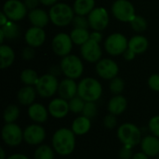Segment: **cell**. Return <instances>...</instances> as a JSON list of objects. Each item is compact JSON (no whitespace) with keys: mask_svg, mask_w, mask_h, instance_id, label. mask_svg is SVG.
<instances>
[{"mask_svg":"<svg viewBox=\"0 0 159 159\" xmlns=\"http://www.w3.org/2000/svg\"><path fill=\"white\" fill-rule=\"evenodd\" d=\"M88 20L92 30L102 32L109 23V14L104 7H98L88 15Z\"/></svg>","mask_w":159,"mask_h":159,"instance_id":"8fae6325","label":"cell"},{"mask_svg":"<svg viewBox=\"0 0 159 159\" xmlns=\"http://www.w3.org/2000/svg\"><path fill=\"white\" fill-rule=\"evenodd\" d=\"M112 13L116 19L123 22H130L136 16L135 7L129 0H116L112 5Z\"/></svg>","mask_w":159,"mask_h":159,"instance_id":"ba28073f","label":"cell"},{"mask_svg":"<svg viewBox=\"0 0 159 159\" xmlns=\"http://www.w3.org/2000/svg\"><path fill=\"white\" fill-rule=\"evenodd\" d=\"M52 148L60 156H69L75 148V134L72 129L61 128L55 131L52 137Z\"/></svg>","mask_w":159,"mask_h":159,"instance_id":"6da1fadb","label":"cell"},{"mask_svg":"<svg viewBox=\"0 0 159 159\" xmlns=\"http://www.w3.org/2000/svg\"><path fill=\"white\" fill-rule=\"evenodd\" d=\"M7 159H29L28 157H26L25 155H22V154H15V155H12L8 157H7Z\"/></svg>","mask_w":159,"mask_h":159,"instance_id":"f907efd6","label":"cell"},{"mask_svg":"<svg viewBox=\"0 0 159 159\" xmlns=\"http://www.w3.org/2000/svg\"><path fill=\"white\" fill-rule=\"evenodd\" d=\"M91 128V122L90 119L81 116L76 117L72 124V130L75 135H84L89 131Z\"/></svg>","mask_w":159,"mask_h":159,"instance_id":"d4e9b609","label":"cell"},{"mask_svg":"<svg viewBox=\"0 0 159 159\" xmlns=\"http://www.w3.org/2000/svg\"><path fill=\"white\" fill-rule=\"evenodd\" d=\"M39 3H40L39 0H25L24 1V4H25L26 7L28 9H30V10L36 8Z\"/></svg>","mask_w":159,"mask_h":159,"instance_id":"7bdbcfd3","label":"cell"},{"mask_svg":"<svg viewBox=\"0 0 159 159\" xmlns=\"http://www.w3.org/2000/svg\"><path fill=\"white\" fill-rule=\"evenodd\" d=\"M70 36L73 40V43L77 46H82L87 41L89 40L90 34L88 31V29H79V28H74V30L71 32Z\"/></svg>","mask_w":159,"mask_h":159,"instance_id":"f1b7e54d","label":"cell"},{"mask_svg":"<svg viewBox=\"0 0 159 159\" xmlns=\"http://www.w3.org/2000/svg\"><path fill=\"white\" fill-rule=\"evenodd\" d=\"M110 90L115 95H120L125 89V82L120 77H115L110 82Z\"/></svg>","mask_w":159,"mask_h":159,"instance_id":"e575fe53","label":"cell"},{"mask_svg":"<svg viewBox=\"0 0 159 159\" xmlns=\"http://www.w3.org/2000/svg\"><path fill=\"white\" fill-rule=\"evenodd\" d=\"M97 113H98V108L95 102H86L82 112L83 116L89 119H92L96 116Z\"/></svg>","mask_w":159,"mask_h":159,"instance_id":"d590c367","label":"cell"},{"mask_svg":"<svg viewBox=\"0 0 159 159\" xmlns=\"http://www.w3.org/2000/svg\"><path fill=\"white\" fill-rule=\"evenodd\" d=\"M8 18L7 17V15L2 11L1 13H0V25L1 26H3V25H5L6 23H7L8 22Z\"/></svg>","mask_w":159,"mask_h":159,"instance_id":"7dc6e473","label":"cell"},{"mask_svg":"<svg viewBox=\"0 0 159 159\" xmlns=\"http://www.w3.org/2000/svg\"><path fill=\"white\" fill-rule=\"evenodd\" d=\"M73 8L76 15L88 16L95 8V0H75Z\"/></svg>","mask_w":159,"mask_h":159,"instance_id":"484cf974","label":"cell"},{"mask_svg":"<svg viewBox=\"0 0 159 159\" xmlns=\"http://www.w3.org/2000/svg\"><path fill=\"white\" fill-rule=\"evenodd\" d=\"M34 48H32L30 46H28L27 48H25L22 52H21V57L25 60V61H31L32 59H34L35 53H34Z\"/></svg>","mask_w":159,"mask_h":159,"instance_id":"b9f144b4","label":"cell"},{"mask_svg":"<svg viewBox=\"0 0 159 159\" xmlns=\"http://www.w3.org/2000/svg\"><path fill=\"white\" fill-rule=\"evenodd\" d=\"M5 39H6L5 34H4V33L0 30V42H1V44L4 43V40H5Z\"/></svg>","mask_w":159,"mask_h":159,"instance_id":"f5cc1de1","label":"cell"},{"mask_svg":"<svg viewBox=\"0 0 159 159\" xmlns=\"http://www.w3.org/2000/svg\"><path fill=\"white\" fill-rule=\"evenodd\" d=\"M104 48L106 52L112 56L123 55V53L129 48V41L124 34L120 33H115L110 34L105 39Z\"/></svg>","mask_w":159,"mask_h":159,"instance_id":"8992f818","label":"cell"},{"mask_svg":"<svg viewBox=\"0 0 159 159\" xmlns=\"http://www.w3.org/2000/svg\"><path fill=\"white\" fill-rule=\"evenodd\" d=\"M27 7L20 0H7L3 6V12L9 20L18 21L27 15Z\"/></svg>","mask_w":159,"mask_h":159,"instance_id":"30bf717a","label":"cell"},{"mask_svg":"<svg viewBox=\"0 0 159 159\" xmlns=\"http://www.w3.org/2000/svg\"><path fill=\"white\" fill-rule=\"evenodd\" d=\"M132 148L130 146L124 145L121 150L119 151V158L120 159H132L133 157V153H132Z\"/></svg>","mask_w":159,"mask_h":159,"instance_id":"60d3db41","label":"cell"},{"mask_svg":"<svg viewBox=\"0 0 159 159\" xmlns=\"http://www.w3.org/2000/svg\"><path fill=\"white\" fill-rule=\"evenodd\" d=\"M0 155H1V157L0 159H7L6 158V153H5V150L3 147L0 148Z\"/></svg>","mask_w":159,"mask_h":159,"instance_id":"816d5d0a","label":"cell"},{"mask_svg":"<svg viewBox=\"0 0 159 159\" xmlns=\"http://www.w3.org/2000/svg\"><path fill=\"white\" fill-rule=\"evenodd\" d=\"M117 138L127 146L135 147L142 142L141 129L131 123H124L117 129Z\"/></svg>","mask_w":159,"mask_h":159,"instance_id":"277c9868","label":"cell"},{"mask_svg":"<svg viewBox=\"0 0 159 159\" xmlns=\"http://www.w3.org/2000/svg\"><path fill=\"white\" fill-rule=\"evenodd\" d=\"M59 84L60 83L56 76L51 74H46L39 77L35 85V89L40 97L50 98L58 92Z\"/></svg>","mask_w":159,"mask_h":159,"instance_id":"52a82bcc","label":"cell"},{"mask_svg":"<svg viewBox=\"0 0 159 159\" xmlns=\"http://www.w3.org/2000/svg\"><path fill=\"white\" fill-rule=\"evenodd\" d=\"M96 72L102 78L112 80L117 76L119 67L117 63L111 59H101L96 64Z\"/></svg>","mask_w":159,"mask_h":159,"instance_id":"5bb4252c","label":"cell"},{"mask_svg":"<svg viewBox=\"0 0 159 159\" xmlns=\"http://www.w3.org/2000/svg\"><path fill=\"white\" fill-rule=\"evenodd\" d=\"M15 60V52L14 50L7 45L2 44L0 47V61L1 68L6 69L9 67Z\"/></svg>","mask_w":159,"mask_h":159,"instance_id":"4316f807","label":"cell"},{"mask_svg":"<svg viewBox=\"0 0 159 159\" xmlns=\"http://www.w3.org/2000/svg\"><path fill=\"white\" fill-rule=\"evenodd\" d=\"M149 129L153 135L159 138V116H155L150 119Z\"/></svg>","mask_w":159,"mask_h":159,"instance_id":"74e56055","label":"cell"},{"mask_svg":"<svg viewBox=\"0 0 159 159\" xmlns=\"http://www.w3.org/2000/svg\"><path fill=\"white\" fill-rule=\"evenodd\" d=\"M39 77L33 69H25L20 73V81L25 86H35Z\"/></svg>","mask_w":159,"mask_h":159,"instance_id":"f546056e","label":"cell"},{"mask_svg":"<svg viewBox=\"0 0 159 159\" xmlns=\"http://www.w3.org/2000/svg\"><path fill=\"white\" fill-rule=\"evenodd\" d=\"M157 159H159V156H158V157H157Z\"/></svg>","mask_w":159,"mask_h":159,"instance_id":"db71d44e","label":"cell"},{"mask_svg":"<svg viewBox=\"0 0 159 159\" xmlns=\"http://www.w3.org/2000/svg\"><path fill=\"white\" fill-rule=\"evenodd\" d=\"M73 40L70 34L65 33H60L56 34L51 43V48L53 52L61 57H65L70 54L73 48Z\"/></svg>","mask_w":159,"mask_h":159,"instance_id":"7c38bea8","label":"cell"},{"mask_svg":"<svg viewBox=\"0 0 159 159\" xmlns=\"http://www.w3.org/2000/svg\"><path fill=\"white\" fill-rule=\"evenodd\" d=\"M149 47L148 39L141 34L132 36L129 40V48L132 50L136 55L144 53Z\"/></svg>","mask_w":159,"mask_h":159,"instance_id":"cb8c5ba5","label":"cell"},{"mask_svg":"<svg viewBox=\"0 0 159 159\" xmlns=\"http://www.w3.org/2000/svg\"><path fill=\"white\" fill-rule=\"evenodd\" d=\"M1 134L3 142L10 147L19 146L23 140V131L15 123H6Z\"/></svg>","mask_w":159,"mask_h":159,"instance_id":"9c48e42d","label":"cell"},{"mask_svg":"<svg viewBox=\"0 0 159 159\" xmlns=\"http://www.w3.org/2000/svg\"><path fill=\"white\" fill-rule=\"evenodd\" d=\"M142 151L148 157H155L159 156V138L155 135H148L141 142Z\"/></svg>","mask_w":159,"mask_h":159,"instance_id":"d6986e66","label":"cell"},{"mask_svg":"<svg viewBox=\"0 0 159 159\" xmlns=\"http://www.w3.org/2000/svg\"><path fill=\"white\" fill-rule=\"evenodd\" d=\"M48 110L41 103H33L28 108L29 117L35 123H44L48 120Z\"/></svg>","mask_w":159,"mask_h":159,"instance_id":"44dd1931","label":"cell"},{"mask_svg":"<svg viewBox=\"0 0 159 159\" xmlns=\"http://www.w3.org/2000/svg\"><path fill=\"white\" fill-rule=\"evenodd\" d=\"M69 102V108L70 111L74 114H80L83 112L84 106L86 102L81 99L79 96H75L73 99H71L70 101H68Z\"/></svg>","mask_w":159,"mask_h":159,"instance_id":"836d02e7","label":"cell"},{"mask_svg":"<svg viewBox=\"0 0 159 159\" xmlns=\"http://www.w3.org/2000/svg\"><path fill=\"white\" fill-rule=\"evenodd\" d=\"M0 30L4 33L5 37L7 40L17 39L20 36V34L18 24H16L15 21H12V20H8L7 23L1 26Z\"/></svg>","mask_w":159,"mask_h":159,"instance_id":"83f0119b","label":"cell"},{"mask_svg":"<svg viewBox=\"0 0 159 159\" xmlns=\"http://www.w3.org/2000/svg\"><path fill=\"white\" fill-rule=\"evenodd\" d=\"M46 138L45 129L38 124H32L23 130V141L29 145H39Z\"/></svg>","mask_w":159,"mask_h":159,"instance_id":"4fadbf2b","label":"cell"},{"mask_svg":"<svg viewBox=\"0 0 159 159\" xmlns=\"http://www.w3.org/2000/svg\"><path fill=\"white\" fill-rule=\"evenodd\" d=\"M24 38L28 46L32 48H39L46 40V32L43 28L32 26L26 31Z\"/></svg>","mask_w":159,"mask_h":159,"instance_id":"e0dca14e","label":"cell"},{"mask_svg":"<svg viewBox=\"0 0 159 159\" xmlns=\"http://www.w3.org/2000/svg\"><path fill=\"white\" fill-rule=\"evenodd\" d=\"M89 39L94 40V41H96V42L100 43V42L102 41V35L101 32L94 31V32L90 33V37H89Z\"/></svg>","mask_w":159,"mask_h":159,"instance_id":"ee69618b","label":"cell"},{"mask_svg":"<svg viewBox=\"0 0 159 159\" xmlns=\"http://www.w3.org/2000/svg\"><path fill=\"white\" fill-rule=\"evenodd\" d=\"M48 113L49 115L57 119H61L67 116V114L70 111L69 108V102L62 99V98H56L53 99L48 107Z\"/></svg>","mask_w":159,"mask_h":159,"instance_id":"2e32d148","label":"cell"},{"mask_svg":"<svg viewBox=\"0 0 159 159\" xmlns=\"http://www.w3.org/2000/svg\"><path fill=\"white\" fill-rule=\"evenodd\" d=\"M77 88H78V84L75 83V79L66 77L65 79L60 82L58 94L60 98H62L66 101H70L74 97L77 96Z\"/></svg>","mask_w":159,"mask_h":159,"instance_id":"ac0fdd59","label":"cell"},{"mask_svg":"<svg viewBox=\"0 0 159 159\" xmlns=\"http://www.w3.org/2000/svg\"><path fill=\"white\" fill-rule=\"evenodd\" d=\"M20 116V109L15 104H10L4 111V121L6 123H14Z\"/></svg>","mask_w":159,"mask_h":159,"instance_id":"1f68e13d","label":"cell"},{"mask_svg":"<svg viewBox=\"0 0 159 159\" xmlns=\"http://www.w3.org/2000/svg\"><path fill=\"white\" fill-rule=\"evenodd\" d=\"M39 2L42 5H44V6H50V7H52L53 5H55L58 2V0H39Z\"/></svg>","mask_w":159,"mask_h":159,"instance_id":"681fc988","label":"cell"},{"mask_svg":"<svg viewBox=\"0 0 159 159\" xmlns=\"http://www.w3.org/2000/svg\"><path fill=\"white\" fill-rule=\"evenodd\" d=\"M61 73H62L61 72V66H52L51 68H50V72H49V74H51V75H53L54 76H58Z\"/></svg>","mask_w":159,"mask_h":159,"instance_id":"bcb514c9","label":"cell"},{"mask_svg":"<svg viewBox=\"0 0 159 159\" xmlns=\"http://www.w3.org/2000/svg\"><path fill=\"white\" fill-rule=\"evenodd\" d=\"M102 93V87L101 83L93 77L83 78L78 83L77 96L85 102H96Z\"/></svg>","mask_w":159,"mask_h":159,"instance_id":"7a4b0ae2","label":"cell"},{"mask_svg":"<svg viewBox=\"0 0 159 159\" xmlns=\"http://www.w3.org/2000/svg\"><path fill=\"white\" fill-rule=\"evenodd\" d=\"M128 106L127 99L122 95H115L108 102V111L110 114L119 116L123 114Z\"/></svg>","mask_w":159,"mask_h":159,"instance_id":"603a6c76","label":"cell"},{"mask_svg":"<svg viewBox=\"0 0 159 159\" xmlns=\"http://www.w3.org/2000/svg\"><path fill=\"white\" fill-rule=\"evenodd\" d=\"M117 124V120H116V117L115 115L113 114H109L107 115L104 119H103V125L106 129H113Z\"/></svg>","mask_w":159,"mask_h":159,"instance_id":"f35d334b","label":"cell"},{"mask_svg":"<svg viewBox=\"0 0 159 159\" xmlns=\"http://www.w3.org/2000/svg\"><path fill=\"white\" fill-rule=\"evenodd\" d=\"M81 56L84 60H86L89 62H98L102 59V48L100 46V43L89 39L85 44L81 46L80 48Z\"/></svg>","mask_w":159,"mask_h":159,"instance_id":"9a60e30c","label":"cell"},{"mask_svg":"<svg viewBox=\"0 0 159 159\" xmlns=\"http://www.w3.org/2000/svg\"><path fill=\"white\" fill-rule=\"evenodd\" d=\"M36 89L34 88V86H25L19 90L17 98L21 105L30 106L34 103L36 98Z\"/></svg>","mask_w":159,"mask_h":159,"instance_id":"7402d4cb","label":"cell"},{"mask_svg":"<svg viewBox=\"0 0 159 159\" xmlns=\"http://www.w3.org/2000/svg\"><path fill=\"white\" fill-rule=\"evenodd\" d=\"M72 24L74 28H79V29H88L89 27L88 17L81 16V15H75L72 20Z\"/></svg>","mask_w":159,"mask_h":159,"instance_id":"8d00e7d4","label":"cell"},{"mask_svg":"<svg viewBox=\"0 0 159 159\" xmlns=\"http://www.w3.org/2000/svg\"><path fill=\"white\" fill-rule=\"evenodd\" d=\"M60 66L61 68L62 74L67 78L71 79L79 78L84 72V65L81 59L72 54L62 57Z\"/></svg>","mask_w":159,"mask_h":159,"instance_id":"5b68a950","label":"cell"},{"mask_svg":"<svg viewBox=\"0 0 159 159\" xmlns=\"http://www.w3.org/2000/svg\"><path fill=\"white\" fill-rule=\"evenodd\" d=\"M54 149L49 145L41 144L34 151V159H54Z\"/></svg>","mask_w":159,"mask_h":159,"instance_id":"4dcf8cb0","label":"cell"},{"mask_svg":"<svg viewBox=\"0 0 159 159\" xmlns=\"http://www.w3.org/2000/svg\"><path fill=\"white\" fill-rule=\"evenodd\" d=\"M129 23H130L131 28L135 32H137V33H143L147 28V21H146V20L143 17L139 16V15H136L131 20V21Z\"/></svg>","mask_w":159,"mask_h":159,"instance_id":"d6a6232c","label":"cell"},{"mask_svg":"<svg viewBox=\"0 0 159 159\" xmlns=\"http://www.w3.org/2000/svg\"><path fill=\"white\" fill-rule=\"evenodd\" d=\"M148 86L152 90L159 92V74H154L149 77Z\"/></svg>","mask_w":159,"mask_h":159,"instance_id":"ab89813d","label":"cell"},{"mask_svg":"<svg viewBox=\"0 0 159 159\" xmlns=\"http://www.w3.org/2000/svg\"><path fill=\"white\" fill-rule=\"evenodd\" d=\"M123 56H124V58H125L127 61H132V60L135 58L136 54H135L132 50H130V49L128 48L127 50L123 53Z\"/></svg>","mask_w":159,"mask_h":159,"instance_id":"f6af8a7d","label":"cell"},{"mask_svg":"<svg viewBox=\"0 0 159 159\" xmlns=\"http://www.w3.org/2000/svg\"><path fill=\"white\" fill-rule=\"evenodd\" d=\"M132 159H149V157L146 154H144L143 152H141V153L135 154Z\"/></svg>","mask_w":159,"mask_h":159,"instance_id":"c3c4849f","label":"cell"},{"mask_svg":"<svg viewBox=\"0 0 159 159\" xmlns=\"http://www.w3.org/2000/svg\"><path fill=\"white\" fill-rule=\"evenodd\" d=\"M50 21L59 27H64L72 23L75 11L72 7L65 3H56L49 9Z\"/></svg>","mask_w":159,"mask_h":159,"instance_id":"3957f363","label":"cell"},{"mask_svg":"<svg viewBox=\"0 0 159 159\" xmlns=\"http://www.w3.org/2000/svg\"><path fill=\"white\" fill-rule=\"evenodd\" d=\"M28 18L33 26L40 28H44L45 26H47L48 21L50 20L49 14L46 10L38 7L30 10V12L28 13Z\"/></svg>","mask_w":159,"mask_h":159,"instance_id":"ffe728a7","label":"cell"}]
</instances>
